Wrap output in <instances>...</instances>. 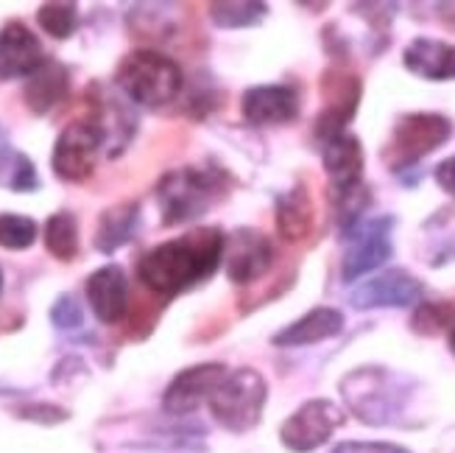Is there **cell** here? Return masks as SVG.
Masks as SVG:
<instances>
[{"mask_svg": "<svg viewBox=\"0 0 455 453\" xmlns=\"http://www.w3.org/2000/svg\"><path fill=\"white\" fill-rule=\"evenodd\" d=\"M361 95H363V85L355 73L341 70V68L324 70V76H322L324 107H322L319 117H315V137H319L322 143L347 132L349 121L355 117V112H358Z\"/></svg>", "mask_w": 455, "mask_h": 453, "instance_id": "obj_9", "label": "cell"}, {"mask_svg": "<svg viewBox=\"0 0 455 453\" xmlns=\"http://www.w3.org/2000/svg\"><path fill=\"white\" fill-rule=\"evenodd\" d=\"M433 176H436V185L455 199V157H447V160H442L436 166V171H433Z\"/></svg>", "mask_w": 455, "mask_h": 453, "instance_id": "obj_34", "label": "cell"}, {"mask_svg": "<svg viewBox=\"0 0 455 453\" xmlns=\"http://www.w3.org/2000/svg\"><path fill=\"white\" fill-rule=\"evenodd\" d=\"M229 367L210 361V364H196L182 372H176V378L168 384L163 395V409L171 417H185L193 415L204 400L212 398V392L227 378Z\"/></svg>", "mask_w": 455, "mask_h": 453, "instance_id": "obj_12", "label": "cell"}, {"mask_svg": "<svg viewBox=\"0 0 455 453\" xmlns=\"http://www.w3.org/2000/svg\"><path fill=\"white\" fill-rule=\"evenodd\" d=\"M452 137L450 117L439 112H408L391 126L388 141L380 149V160L391 174H405L427 154L444 146Z\"/></svg>", "mask_w": 455, "mask_h": 453, "instance_id": "obj_5", "label": "cell"}, {"mask_svg": "<svg viewBox=\"0 0 455 453\" xmlns=\"http://www.w3.org/2000/svg\"><path fill=\"white\" fill-rule=\"evenodd\" d=\"M17 415L23 417V420L45 423V425H53V423H65V420L70 417L65 409L51 406V403H34V406H23V409H17Z\"/></svg>", "mask_w": 455, "mask_h": 453, "instance_id": "obj_32", "label": "cell"}, {"mask_svg": "<svg viewBox=\"0 0 455 453\" xmlns=\"http://www.w3.org/2000/svg\"><path fill=\"white\" fill-rule=\"evenodd\" d=\"M403 65L408 73L425 82H452L455 78V45L444 39L417 36L403 51Z\"/></svg>", "mask_w": 455, "mask_h": 453, "instance_id": "obj_19", "label": "cell"}, {"mask_svg": "<svg viewBox=\"0 0 455 453\" xmlns=\"http://www.w3.org/2000/svg\"><path fill=\"white\" fill-rule=\"evenodd\" d=\"M0 188L12 193H31L39 188V174L31 157L14 149L0 132Z\"/></svg>", "mask_w": 455, "mask_h": 453, "instance_id": "obj_24", "label": "cell"}, {"mask_svg": "<svg viewBox=\"0 0 455 453\" xmlns=\"http://www.w3.org/2000/svg\"><path fill=\"white\" fill-rule=\"evenodd\" d=\"M322 163L330 176L332 199L363 188V146L352 132L332 137L322 146Z\"/></svg>", "mask_w": 455, "mask_h": 453, "instance_id": "obj_17", "label": "cell"}, {"mask_svg": "<svg viewBox=\"0 0 455 453\" xmlns=\"http://www.w3.org/2000/svg\"><path fill=\"white\" fill-rule=\"evenodd\" d=\"M229 185V174L215 166H185L163 174V180L154 188L163 227H180L202 219L224 199Z\"/></svg>", "mask_w": 455, "mask_h": 453, "instance_id": "obj_3", "label": "cell"}, {"mask_svg": "<svg viewBox=\"0 0 455 453\" xmlns=\"http://www.w3.org/2000/svg\"><path fill=\"white\" fill-rule=\"evenodd\" d=\"M302 98L293 85H257L241 98V115L251 126H285L299 117Z\"/></svg>", "mask_w": 455, "mask_h": 453, "instance_id": "obj_14", "label": "cell"}, {"mask_svg": "<svg viewBox=\"0 0 455 453\" xmlns=\"http://www.w3.org/2000/svg\"><path fill=\"white\" fill-rule=\"evenodd\" d=\"M0 291H4V271H0Z\"/></svg>", "mask_w": 455, "mask_h": 453, "instance_id": "obj_36", "label": "cell"}, {"mask_svg": "<svg viewBox=\"0 0 455 453\" xmlns=\"http://www.w3.org/2000/svg\"><path fill=\"white\" fill-rule=\"evenodd\" d=\"M115 87L132 104H140L148 109H160L176 101V95L185 87V73L171 56L137 48L121 59L115 70Z\"/></svg>", "mask_w": 455, "mask_h": 453, "instance_id": "obj_4", "label": "cell"}, {"mask_svg": "<svg viewBox=\"0 0 455 453\" xmlns=\"http://www.w3.org/2000/svg\"><path fill=\"white\" fill-rule=\"evenodd\" d=\"M84 294L98 322L117 325L126 317L129 280H126V271L117 263H107L101 269H95L84 283Z\"/></svg>", "mask_w": 455, "mask_h": 453, "instance_id": "obj_18", "label": "cell"}, {"mask_svg": "<svg viewBox=\"0 0 455 453\" xmlns=\"http://www.w3.org/2000/svg\"><path fill=\"white\" fill-rule=\"evenodd\" d=\"M391 230L394 219L391 215H378V219H363L361 224H355L344 239H347V252L341 261V280L355 283L363 274L380 269L391 255Z\"/></svg>", "mask_w": 455, "mask_h": 453, "instance_id": "obj_8", "label": "cell"}, {"mask_svg": "<svg viewBox=\"0 0 455 453\" xmlns=\"http://www.w3.org/2000/svg\"><path fill=\"white\" fill-rule=\"evenodd\" d=\"M274 222H276L280 239L288 244H299L310 239L313 224H315V205L305 182H296L291 190L276 196Z\"/></svg>", "mask_w": 455, "mask_h": 453, "instance_id": "obj_20", "label": "cell"}, {"mask_svg": "<svg viewBox=\"0 0 455 453\" xmlns=\"http://www.w3.org/2000/svg\"><path fill=\"white\" fill-rule=\"evenodd\" d=\"M344 330V313L339 308L319 305L307 311L305 317L296 322L285 325L283 330H276L271 336L274 347H305V344H319L324 339L339 336Z\"/></svg>", "mask_w": 455, "mask_h": 453, "instance_id": "obj_21", "label": "cell"}, {"mask_svg": "<svg viewBox=\"0 0 455 453\" xmlns=\"http://www.w3.org/2000/svg\"><path fill=\"white\" fill-rule=\"evenodd\" d=\"M70 93V70L59 62V59H45V65L39 68L34 76L26 78L23 87V101L28 112L34 115H48L59 104L65 101Z\"/></svg>", "mask_w": 455, "mask_h": 453, "instance_id": "obj_22", "label": "cell"}, {"mask_svg": "<svg viewBox=\"0 0 455 453\" xmlns=\"http://www.w3.org/2000/svg\"><path fill=\"white\" fill-rule=\"evenodd\" d=\"M36 23L48 36L68 39L78 28V6L68 0H56V4H43L36 9Z\"/></svg>", "mask_w": 455, "mask_h": 453, "instance_id": "obj_29", "label": "cell"}, {"mask_svg": "<svg viewBox=\"0 0 455 453\" xmlns=\"http://www.w3.org/2000/svg\"><path fill=\"white\" fill-rule=\"evenodd\" d=\"M425 286L419 278H413L405 269H388L378 278H369L358 288H352L349 305L355 311L371 308H411L422 300Z\"/></svg>", "mask_w": 455, "mask_h": 453, "instance_id": "obj_13", "label": "cell"}, {"mask_svg": "<svg viewBox=\"0 0 455 453\" xmlns=\"http://www.w3.org/2000/svg\"><path fill=\"white\" fill-rule=\"evenodd\" d=\"M45 51L39 36L23 23V20H9L0 28V82H14V78H28L45 65Z\"/></svg>", "mask_w": 455, "mask_h": 453, "instance_id": "obj_15", "label": "cell"}, {"mask_svg": "<svg viewBox=\"0 0 455 453\" xmlns=\"http://www.w3.org/2000/svg\"><path fill=\"white\" fill-rule=\"evenodd\" d=\"M450 320H452V308L447 303H419L417 313L411 320V328L419 336H436L442 328L452 325Z\"/></svg>", "mask_w": 455, "mask_h": 453, "instance_id": "obj_30", "label": "cell"}, {"mask_svg": "<svg viewBox=\"0 0 455 453\" xmlns=\"http://www.w3.org/2000/svg\"><path fill=\"white\" fill-rule=\"evenodd\" d=\"M341 395L366 425H403L417 395V381L388 367H361L341 381Z\"/></svg>", "mask_w": 455, "mask_h": 453, "instance_id": "obj_2", "label": "cell"}, {"mask_svg": "<svg viewBox=\"0 0 455 453\" xmlns=\"http://www.w3.org/2000/svg\"><path fill=\"white\" fill-rule=\"evenodd\" d=\"M266 398H268L266 378L251 367H241L227 372V378L212 392L207 406L221 428L232 431V434H243V431H251L260 423Z\"/></svg>", "mask_w": 455, "mask_h": 453, "instance_id": "obj_6", "label": "cell"}, {"mask_svg": "<svg viewBox=\"0 0 455 453\" xmlns=\"http://www.w3.org/2000/svg\"><path fill=\"white\" fill-rule=\"evenodd\" d=\"M51 322L56 330H62V333H73V330L84 328V308H82V303H78L76 294H70V291L59 294L51 305Z\"/></svg>", "mask_w": 455, "mask_h": 453, "instance_id": "obj_31", "label": "cell"}, {"mask_svg": "<svg viewBox=\"0 0 455 453\" xmlns=\"http://www.w3.org/2000/svg\"><path fill=\"white\" fill-rule=\"evenodd\" d=\"M274 266V244L268 235L254 227H241L227 239L224 249V269L235 286H249L260 280Z\"/></svg>", "mask_w": 455, "mask_h": 453, "instance_id": "obj_11", "label": "cell"}, {"mask_svg": "<svg viewBox=\"0 0 455 453\" xmlns=\"http://www.w3.org/2000/svg\"><path fill=\"white\" fill-rule=\"evenodd\" d=\"M39 227L31 215L23 213H0V249L26 252L36 244Z\"/></svg>", "mask_w": 455, "mask_h": 453, "instance_id": "obj_28", "label": "cell"}, {"mask_svg": "<svg viewBox=\"0 0 455 453\" xmlns=\"http://www.w3.org/2000/svg\"><path fill=\"white\" fill-rule=\"evenodd\" d=\"M92 101H90V121L95 124V129L104 137V149L107 157H117L124 154V149L129 146L132 134H134V115L126 107L129 98H117L101 87H92Z\"/></svg>", "mask_w": 455, "mask_h": 453, "instance_id": "obj_16", "label": "cell"}, {"mask_svg": "<svg viewBox=\"0 0 455 453\" xmlns=\"http://www.w3.org/2000/svg\"><path fill=\"white\" fill-rule=\"evenodd\" d=\"M450 350H452V356H455V320L450 325Z\"/></svg>", "mask_w": 455, "mask_h": 453, "instance_id": "obj_35", "label": "cell"}, {"mask_svg": "<svg viewBox=\"0 0 455 453\" xmlns=\"http://www.w3.org/2000/svg\"><path fill=\"white\" fill-rule=\"evenodd\" d=\"M224 249L227 235L219 227H196L148 249L137 261V280L160 297H180L212 278L224 261Z\"/></svg>", "mask_w": 455, "mask_h": 453, "instance_id": "obj_1", "label": "cell"}, {"mask_svg": "<svg viewBox=\"0 0 455 453\" xmlns=\"http://www.w3.org/2000/svg\"><path fill=\"white\" fill-rule=\"evenodd\" d=\"M422 232L427 244L425 255L433 269L455 261V207H444L439 213H433L422 224Z\"/></svg>", "mask_w": 455, "mask_h": 453, "instance_id": "obj_25", "label": "cell"}, {"mask_svg": "<svg viewBox=\"0 0 455 453\" xmlns=\"http://www.w3.org/2000/svg\"><path fill=\"white\" fill-rule=\"evenodd\" d=\"M101 154H104L101 132L95 129L90 117H82V121H73L59 132L51 154V168L62 182L78 185L92 176Z\"/></svg>", "mask_w": 455, "mask_h": 453, "instance_id": "obj_7", "label": "cell"}, {"mask_svg": "<svg viewBox=\"0 0 455 453\" xmlns=\"http://www.w3.org/2000/svg\"><path fill=\"white\" fill-rule=\"evenodd\" d=\"M43 241H45V249L53 255L56 261L73 263L78 249H82V244H78V219L70 210L53 213L51 219L45 222Z\"/></svg>", "mask_w": 455, "mask_h": 453, "instance_id": "obj_26", "label": "cell"}, {"mask_svg": "<svg viewBox=\"0 0 455 453\" xmlns=\"http://www.w3.org/2000/svg\"><path fill=\"white\" fill-rule=\"evenodd\" d=\"M268 14L266 4H257V0H221V4H212L210 6V20L212 26L219 28H251V26H260Z\"/></svg>", "mask_w": 455, "mask_h": 453, "instance_id": "obj_27", "label": "cell"}, {"mask_svg": "<svg viewBox=\"0 0 455 453\" xmlns=\"http://www.w3.org/2000/svg\"><path fill=\"white\" fill-rule=\"evenodd\" d=\"M341 425H344V411L332 400L315 398L302 403L280 425V440L293 453H310L315 448H322Z\"/></svg>", "mask_w": 455, "mask_h": 453, "instance_id": "obj_10", "label": "cell"}, {"mask_svg": "<svg viewBox=\"0 0 455 453\" xmlns=\"http://www.w3.org/2000/svg\"><path fill=\"white\" fill-rule=\"evenodd\" d=\"M332 453H411V450L394 442H341L332 448Z\"/></svg>", "mask_w": 455, "mask_h": 453, "instance_id": "obj_33", "label": "cell"}, {"mask_svg": "<svg viewBox=\"0 0 455 453\" xmlns=\"http://www.w3.org/2000/svg\"><path fill=\"white\" fill-rule=\"evenodd\" d=\"M137 224H140V202H117L112 207H107L101 215H98V224H95V249L101 255H112L121 247H126L134 232Z\"/></svg>", "mask_w": 455, "mask_h": 453, "instance_id": "obj_23", "label": "cell"}]
</instances>
